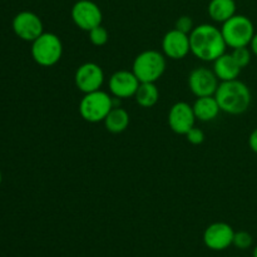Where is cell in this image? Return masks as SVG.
I'll use <instances>...</instances> for the list:
<instances>
[{
  "mask_svg": "<svg viewBox=\"0 0 257 257\" xmlns=\"http://www.w3.org/2000/svg\"><path fill=\"white\" fill-rule=\"evenodd\" d=\"M248 146H250L251 151L257 155V128L251 132L250 137H248Z\"/></svg>",
  "mask_w": 257,
  "mask_h": 257,
  "instance_id": "d4e9b609",
  "label": "cell"
},
{
  "mask_svg": "<svg viewBox=\"0 0 257 257\" xmlns=\"http://www.w3.org/2000/svg\"><path fill=\"white\" fill-rule=\"evenodd\" d=\"M196 115L192 105L187 102H177L168 112V125L177 135L186 136V133L195 127Z\"/></svg>",
  "mask_w": 257,
  "mask_h": 257,
  "instance_id": "7c38bea8",
  "label": "cell"
},
{
  "mask_svg": "<svg viewBox=\"0 0 257 257\" xmlns=\"http://www.w3.org/2000/svg\"><path fill=\"white\" fill-rule=\"evenodd\" d=\"M113 107V97L99 89L83 95L79 102V114L85 122L99 123L105 119Z\"/></svg>",
  "mask_w": 257,
  "mask_h": 257,
  "instance_id": "5b68a950",
  "label": "cell"
},
{
  "mask_svg": "<svg viewBox=\"0 0 257 257\" xmlns=\"http://www.w3.org/2000/svg\"><path fill=\"white\" fill-rule=\"evenodd\" d=\"M252 257H257V245L253 248V252H252Z\"/></svg>",
  "mask_w": 257,
  "mask_h": 257,
  "instance_id": "4316f807",
  "label": "cell"
},
{
  "mask_svg": "<svg viewBox=\"0 0 257 257\" xmlns=\"http://www.w3.org/2000/svg\"><path fill=\"white\" fill-rule=\"evenodd\" d=\"M186 138H187V141L191 145L197 146L203 143V141H205V133H203V131L200 130V128L193 127L186 133Z\"/></svg>",
  "mask_w": 257,
  "mask_h": 257,
  "instance_id": "603a6c76",
  "label": "cell"
},
{
  "mask_svg": "<svg viewBox=\"0 0 257 257\" xmlns=\"http://www.w3.org/2000/svg\"><path fill=\"white\" fill-rule=\"evenodd\" d=\"M130 113L124 108L113 107L103 122H104L105 130L108 132L118 135L127 130L130 125Z\"/></svg>",
  "mask_w": 257,
  "mask_h": 257,
  "instance_id": "e0dca14e",
  "label": "cell"
},
{
  "mask_svg": "<svg viewBox=\"0 0 257 257\" xmlns=\"http://www.w3.org/2000/svg\"><path fill=\"white\" fill-rule=\"evenodd\" d=\"M88 34H89L90 43H92L93 45H95V47H103V45L107 44L108 39H109L108 30L105 29L102 24L93 28L92 30L88 32Z\"/></svg>",
  "mask_w": 257,
  "mask_h": 257,
  "instance_id": "ffe728a7",
  "label": "cell"
},
{
  "mask_svg": "<svg viewBox=\"0 0 257 257\" xmlns=\"http://www.w3.org/2000/svg\"><path fill=\"white\" fill-rule=\"evenodd\" d=\"M162 50L166 58L172 60L183 59L188 53H191L190 35L175 29L165 34L162 39Z\"/></svg>",
  "mask_w": 257,
  "mask_h": 257,
  "instance_id": "5bb4252c",
  "label": "cell"
},
{
  "mask_svg": "<svg viewBox=\"0 0 257 257\" xmlns=\"http://www.w3.org/2000/svg\"><path fill=\"white\" fill-rule=\"evenodd\" d=\"M221 33L227 47L241 48L248 47L255 35V27L250 18L235 14L232 18L222 23Z\"/></svg>",
  "mask_w": 257,
  "mask_h": 257,
  "instance_id": "277c9868",
  "label": "cell"
},
{
  "mask_svg": "<svg viewBox=\"0 0 257 257\" xmlns=\"http://www.w3.org/2000/svg\"><path fill=\"white\" fill-rule=\"evenodd\" d=\"M231 55L236 60V63L240 65L241 69H243V68H246L250 64L251 58H252V52H251V49H248V47H241L235 48L232 53H231Z\"/></svg>",
  "mask_w": 257,
  "mask_h": 257,
  "instance_id": "44dd1931",
  "label": "cell"
},
{
  "mask_svg": "<svg viewBox=\"0 0 257 257\" xmlns=\"http://www.w3.org/2000/svg\"><path fill=\"white\" fill-rule=\"evenodd\" d=\"M135 99L143 108H151L157 104L160 99V90L156 83H140Z\"/></svg>",
  "mask_w": 257,
  "mask_h": 257,
  "instance_id": "d6986e66",
  "label": "cell"
},
{
  "mask_svg": "<svg viewBox=\"0 0 257 257\" xmlns=\"http://www.w3.org/2000/svg\"><path fill=\"white\" fill-rule=\"evenodd\" d=\"M252 236L247 231H237V232H235L232 242V245L235 247L240 248V250H247V248H250L252 246Z\"/></svg>",
  "mask_w": 257,
  "mask_h": 257,
  "instance_id": "7402d4cb",
  "label": "cell"
},
{
  "mask_svg": "<svg viewBox=\"0 0 257 257\" xmlns=\"http://www.w3.org/2000/svg\"><path fill=\"white\" fill-rule=\"evenodd\" d=\"M220 80L215 72L206 67L195 68L188 75V88L197 98L215 95Z\"/></svg>",
  "mask_w": 257,
  "mask_h": 257,
  "instance_id": "ba28073f",
  "label": "cell"
},
{
  "mask_svg": "<svg viewBox=\"0 0 257 257\" xmlns=\"http://www.w3.org/2000/svg\"><path fill=\"white\" fill-rule=\"evenodd\" d=\"M140 80L136 77L135 73L130 70H117L113 73L109 78L110 94L118 99H125V98L135 97L138 87H140Z\"/></svg>",
  "mask_w": 257,
  "mask_h": 257,
  "instance_id": "4fadbf2b",
  "label": "cell"
},
{
  "mask_svg": "<svg viewBox=\"0 0 257 257\" xmlns=\"http://www.w3.org/2000/svg\"><path fill=\"white\" fill-rule=\"evenodd\" d=\"M166 65L167 62L163 53L148 49L135 58L132 72L141 83H156L165 73Z\"/></svg>",
  "mask_w": 257,
  "mask_h": 257,
  "instance_id": "3957f363",
  "label": "cell"
},
{
  "mask_svg": "<svg viewBox=\"0 0 257 257\" xmlns=\"http://www.w3.org/2000/svg\"><path fill=\"white\" fill-rule=\"evenodd\" d=\"M236 14L235 0H211L208 4V15L217 23H225Z\"/></svg>",
  "mask_w": 257,
  "mask_h": 257,
  "instance_id": "ac0fdd59",
  "label": "cell"
},
{
  "mask_svg": "<svg viewBox=\"0 0 257 257\" xmlns=\"http://www.w3.org/2000/svg\"><path fill=\"white\" fill-rule=\"evenodd\" d=\"M233 257H240V256H233Z\"/></svg>",
  "mask_w": 257,
  "mask_h": 257,
  "instance_id": "f1b7e54d",
  "label": "cell"
},
{
  "mask_svg": "<svg viewBox=\"0 0 257 257\" xmlns=\"http://www.w3.org/2000/svg\"><path fill=\"white\" fill-rule=\"evenodd\" d=\"M175 28L177 30H180V32L186 33V34L190 35V33L192 32L195 27H193L192 19H191L190 17H187V15H183V17L178 18L177 22H176Z\"/></svg>",
  "mask_w": 257,
  "mask_h": 257,
  "instance_id": "cb8c5ba5",
  "label": "cell"
},
{
  "mask_svg": "<svg viewBox=\"0 0 257 257\" xmlns=\"http://www.w3.org/2000/svg\"><path fill=\"white\" fill-rule=\"evenodd\" d=\"M32 57L40 67L49 68L57 64L63 55V43L54 33H43L32 42Z\"/></svg>",
  "mask_w": 257,
  "mask_h": 257,
  "instance_id": "8992f818",
  "label": "cell"
},
{
  "mask_svg": "<svg viewBox=\"0 0 257 257\" xmlns=\"http://www.w3.org/2000/svg\"><path fill=\"white\" fill-rule=\"evenodd\" d=\"M75 87L82 93L99 90L104 83V72L97 63L88 62L79 65L74 74Z\"/></svg>",
  "mask_w": 257,
  "mask_h": 257,
  "instance_id": "9c48e42d",
  "label": "cell"
},
{
  "mask_svg": "<svg viewBox=\"0 0 257 257\" xmlns=\"http://www.w3.org/2000/svg\"><path fill=\"white\" fill-rule=\"evenodd\" d=\"M192 107L196 119L201 120V122H211V120L216 119L221 112L215 95L197 98Z\"/></svg>",
  "mask_w": 257,
  "mask_h": 257,
  "instance_id": "2e32d148",
  "label": "cell"
},
{
  "mask_svg": "<svg viewBox=\"0 0 257 257\" xmlns=\"http://www.w3.org/2000/svg\"><path fill=\"white\" fill-rule=\"evenodd\" d=\"M191 53L203 62H215L226 53V44L221 29L211 24H201L190 33Z\"/></svg>",
  "mask_w": 257,
  "mask_h": 257,
  "instance_id": "6da1fadb",
  "label": "cell"
},
{
  "mask_svg": "<svg viewBox=\"0 0 257 257\" xmlns=\"http://www.w3.org/2000/svg\"><path fill=\"white\" fill-rule=\"evenodd\" d=\"M3 182V175H2V171H0V185H2Z\"/></svg>",
  "mask_w": 257,
  "mask_h": 257,
  "instance_id": "83f0119b",
  "label": "cell"
},
{
  "mask_svg": "<svg viewBox=\"0 0 257 257\" xmlns=\"http://www.w3.org/2000/svg\"><path fill=\"white\" fill-rule=\"evenodd\" d=\"M13 30L18 38L25 42H34L44 33L43 22L35 13L20 12L13 19Z\"/></svg>",
  "mask_w": 257,
  "mask_h": 257,
  "instance_id": "30bf717a",
  "label": "cell"
},
{
  "mask_svg": "<svg viewBox=\"0 0 257 257\" xmlns=\"http://www.w3.org/2000/svg\"><path fill=\"white\" fill-rule=\"evenodd\" d=\"M72 20L79 29L89 32L102 24L103 14L100 8L92 0H78L72 8Z\"/></svg>",
  "mask_w": 257,
  "mask_h": 257,
  "instance_id": "52a82bcc",
  "label": "cell"
},
{
  "mask_svg": "<svg viewBox=\"0 0 257 257\" xmlns=\"http://www.w3.org/2000/svg\"><path fill=\"white\" fill-rule=\"evenodd\" d=\"M235 231L228 223L215 222L208 226L203 232V242L212 251H223L233 242Z\"/></svg>",
  "mask_w": 257,
  "mask_h": 257,
  "instance_id": "8fae6325",
  "label": "cell"
},
{
  "mask_svg": "<svg viewBox=\"0 0 257 257\" xmlns=\"http://www.w3.org/2000/svg\"><path fill=\"white\" fill-rule=\"evenodd\" d=\"M250 49L251 52H252V54H255L257 57V33H255V35H253L252 42H251L250 44Z\"/></svg>",
  "mask_w": 257,
  "mask_h": 257,
  "instance_id": "484cf974",
  "label": "cell"
},
{
  "mask_svg": "<svg viewBox=\"0 0 257 257\" xmlns=\"http://www.w3.org/2000/svg\"><path fill=\"white\" fill-rule=\"evenodd\" d=\"M220 109L227 114L238 115L250 108L252 95L247 85L238 79L220 82L215 93Z\"/></svg>",
  "mask_w": 257,
  "mask_h": 257,
  "instance_id": "7a4b0ae2",
  "label": "cell"
},
{
  "mask_svg": "<svg viewBox=\"0 0 257 257\" xmlns=\"http://www.w3.org/2000/svg\"><path fill=\"white\" fill-rule=\"evenodd\" d=\"M213 72L220 82H227V80L237 79L241 73V67L236 63L231 54H222L213 62Z\"/></svg>",
  "mask_w": 257,
  "mask_h": 257,
  "instance_id": "9a60e30c",
  "label": "cell"
}]
</instances>
